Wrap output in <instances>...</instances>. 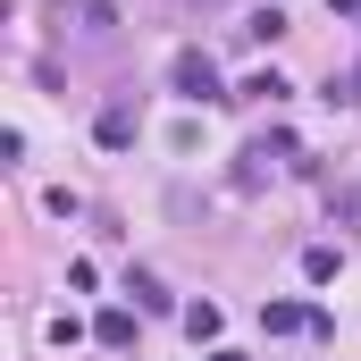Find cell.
<instances>
[{
	"label": "cell",
	"mask_w": 361,
	"mask_h": 361,
	"mask_svg": "<svg viewBox=\"0 0 361 361\" xmlns=\"http://www.w3.org/2000/svg\"><path fill=\"white\" fill-rule=\"evenodd\" d=\"M302 143L294 135H261V143H244V160H235V193H261V185L277 177V160H294Z\"/></svg>",
	"instance_id": "7a4b0ae2"
},
{
	"label": "cell",
	"mask_w": 361,
	"mask_h": 361,
	"mask_svg": "<svg viewBox=\"0 0 361 361\" xmlns=\"http://www.w3.org/2000/svg\"><path fill=\"white\" fill-rule=\"evenodd\" d=\"M210 361H252V353H227V345H219V353H210Z\"/></svg>",
	"instance_id": "5bb4252c"
},
{
	"label": "cell",
	"mask_w": 361,
	"mask_h": 361,
	"mask_svg": "<svg viewBox=\"0 0 361 361\" xmlns=\"http://www.w3.org/2000/svg\"><path fill=\"white\" fill-rule=\"evenodd\" d=\"M185 336L193 345H219V302H185Z\"/></svg>",
	"instance_id": "ba28073f"
},
{
	"label": "cell",
	"mask_w": 361,
	"mask_h": 361,
	"mask_svg": "<svg viewBox=\"0 0 361 361\" xmlns=\"http://www.w3.org/2000/svg\"><path fill=\"white\" fill-rule=\"evenodd\" d=\"M169 85H177V101H193V109H202V101H235V92L219 85V59H210V51H177V59H169Z\"/></svg>",
	"instance_id": "6da1fadb"
},
{
	"label": "cell",
	"mask_w": 361,
	"mask_h": 361,
	"mask_svg": "<svg viewBox=\"0 0 361 361\" xmlns=\"http://www.w3.org/2000/svg\"><path fill=\"white\" fill-rule=\"evenodd\" d=\"M126 294H135V311H169V286L152 269H126Z\"/></svg>",
	"instance_id": "5b68a950"
},
{
	"label": "cell",
	"mask_w": 361,
	"mask_h": 361,
	"mask_svg": "<svg viewBox=\"0 0 361 361\" xmlns=\"http://www.w3.org/2000/svg\"><path fill=\"white\" fill-rule=\"evenodd\" d=\"M277 34H286V17H277V8H261V17H244V42H277Z\"/></svg>",
	"instance_id": "9c48e42d"
},
{
	"label": "cell",
	"mask_w": 361,
	"mask_h": 361,
	"mask_svg": "<svg viewBox=\"0 0 361 361\" xmlns=\"http://www.w3.org/2000/svg\"><path fill=\"white\" fill-rule=\"evenodd\" d=\"M76 17H85V34H109V25H118V8H109V0H85Z\"/></svg>",
	"instance_id": "8fae6325"
},
{
	"label": "cell",
	"mask_w": 361,
	"mask_h": 361,
	"mask_svg": "<svg viewBox=\"0 0 361 361\" xmlns=\"http://www.w3.org/2000/svg\"><path fill=\"white\" fill-rule=\"evenodd\" d=\"M92 336H101L109 353H126V345H135V311H101V319H92Z\"/></svg>",
	"instance_id": "277c9868"
},
{
	"label": "cell",
	"mask_w": 361,
	"mask_h": 361,
	"mask_svg": "<svg viewBox=\"0 0 361 361\" xmlns=\"http://www.w3.org/2000/svg\"><path fill=\"white\" fill-rule=\"evenodd\" d=\"M345 101H361V68H353V76H345Z\"/></svg>",
	"instance_id": "7c38bea8"
},
{
	"label": "cell",
	"mask_w": 361,
	"mask_h": 361,
	"mask_svg": "<svg viewBox=\"0 0 361 361\" xmlns=\"http://www.w3.org/2000/svg\"><path fill=\"white\" fill-rule=\"evenodd\" d=\"M261 328L269 336H294V328H311V311L302 302H261Z\"/></svg>",
	"instance_id": "52a82bcc"
},
{
	"label": "cell",
	"mask_w": 361,
	"mask_h": 361,
	"mask_svg": "<svg viewBox=\"0 0 361 361\" xmlns=\"http://www.w3.org/2000/svg\"><path fill=\"white\" fill-rule=\"evenodd\" d=\"M328 8H345V17H361V0H328Z\"/></svg>",
	"instance_id": "4fadbf2b"
},
{
	"label": "cell",
	"mask_w": 361,
	"mask_h": 361,
	"mask_svg": "<svg viewBox=\"0 0 361 361\" xmlns=\"http://www.w3.org/2000/svg\"><path fill=\"white\" fill-rule=\"evenodd\" d=\"M135 126H143V118H135V101H126V92H118V101H109V109L92 118V135H101V152H126V143H135Z\"/></svg>",
	"instance_id": "3957f363"
},
{
	"label": "cell",
	"mask_w": 361,
	"mask_h": 361,
	"mask_svg": "<svg viewBox=\"0 0 361 361\" xmlns=\"http://www.w3.org/2000/svg\"><path fill=\"white\" fill-rule=\"evenodd\" d=\"M235 101H286V76H269V68H261V76H252V85L235 92Z\"/></svg>",
	"instance_id": "30bf717a"
},
{
	"label": "cell",
	"mask_w": 361,
	"mask_h": 361,
	"mask_svg": "<svg viewBox=\"0 0 361 361\" xmlns=\"http://www.w3.org/2000/svg\"><path fill=\"white\" fill-rule=\"evenodd\" d=\"M336 269H345L336 244H311V252H302V277H311V286H336Z\"/></svg>",
	"instance_id": "8992f818"
}]
</instances>
